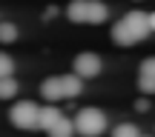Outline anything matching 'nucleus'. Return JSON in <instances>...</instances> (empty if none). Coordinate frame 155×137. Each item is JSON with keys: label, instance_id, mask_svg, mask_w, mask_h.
Masks as SVG:
<instances>
[{"label": "nucleus", "instance_id": "obj_1", "mask_svg": "<svg viewBox=\"0 0 155 137\" xmlns=\"http://www.w3.org/2000/svg\"><path fill=\"white\" fill-rule=\"evenodd\" d=\"M150 32H152L150 29V14L135 9V11H127V14L112 26V40H115L118 46H135Z\"/></svg>", "mask_w": 155, "mask_h": 137}, {"label": "nucleus", "instance_id": "obj_2", "mask_svg": "<svg viewBox=\"0 0 155 137\" xmlns=\"http://www.w3.org/2000/svg\"><path fill=\"white\" fill-rule=\"evenodd\" d=\"M75 132L81 137H98L106 132V114L101 109H92V106H86V109H81L75 114Z\"/></svg>", "mask_w": 155, "mask_h": 137}, {"label": "nucleus", "instance_id": "obj_3", "mask_svg": "<svg viewBox=\"0 0 155 137\" xmlns=\"http://www.w3.org/2000/svg\"><path fill=\"white\" fill-rule=\"evenodd\" d=\"M38 117H40V106L32 103V100H20L9 111L12 126H17V129H38Z\"/></svg>", "mask_w": 155, "mask_h": 137}, {"label": "nucleus", "instance_id": "obj_4", "mask_svg": "<svg viewBox=\"0 0 155 137\" xmlns=\"http://www.w3.org/2000/svg\"><path fill=\"white\" fill-rule=\"evenodd\" d=\"M72 69H75V74L81 77V80H92V77L101 74V57L95 54V51H81V54L75 57Z\"/></svg>", "mask_w": 155, "mask_h": 137}, {"label": "nucleus", "instance_id": "obj_5", "mask_svg": "<svg viewBox=\"0 0 155 137\" xmlns=\"http://www.w3.org/2000/svg\"><path fill=\"white\" fill-rule=\"evenodd\" d=\"M138 89L144 94H155V57H147L138 69Z\"/></svg>", "mask_w": 155, "mask_h": 137}, {"label": "nucleus", "instance_id": "obj_6", "mask_svg": "<svg viewBox=\"0 0 155 137\" xmlns=\"http://www.w3.org/2000/svg\"><path fill=\"white\" fill-rule=\"evenodd\" d=\"M40 94H43V100H49V103L55 106L58 100L66 97V94H63V80L61 77H46V80L40 83Z\"/></svg>", "mask_w": 155, "mask_h": 137}, {"label": "nucleus", "instance_id": "obj_7", "mask_svg": "<svg viewBox=\"0 0 155 137\" xmlns=\"http://www.w3.org/2000/svg\"><path fill=\"white\" fill-rule=\"evenodd\" d=\"M63 120V111L58 109V106H43V109H40V117H38V129H43V132H49L52 126H55V123H61Z\"/></svg>", "mask_w": 155, "mask_h": 137}, {"label": "nucleus", "instance_id": "obj_8", "mask_svg": "<svg viewBox=\"0 0 155 137\" xmlns=\"http://www.w3.org/2000/svg\"><path fill=\"white\" fill-rule=\"evenodd\" d=\"M66 17L72 23H86L89 20V0H72L66 9Z\"/></svg>", "mask_w": 155, "mask_h": 137}, {"label": "nucleus", "instance_id": "obj_9", "mask_svg": "<svg viewBox=\"0 0 155 137\" xmlns=\"http://www.w3.org/2000/svg\"><path fill=\"white\" fill-rule=\"evenodd\" d=\"M106 14H109V9H106L104 0H89V20H86V23L98 26V23H104V20H106Z\"/></svg>", "mask_w": 155, "mask_h": 137}, {"label": "nucleus", "instance_id": "obj_10", "mask_svg": "<svg viewBox=\"0 0 155 137\" xmlns=\"http://www.w3.org/2000/svg\"><path fill=\"white\" fill-rule=\"evenodd\" d=\"M72 134H75V120H69V117H63L61 123L49 129V137H72Z\"/></svg>", "mask_w": 155, "mask_h": 137}, {"label": "nucleus", "instance_id": "obj_11", "mask_svg": "<svg viewBox=\"0 0 155 137\" xmlns=\"http://www.w3.org/2000/svg\"><path fill=\"white\" fill-rule=\"evenodd\" d=\"M61 80H63V94L66 97H78L81 94V77L78 74H63Z\"/></svg>", "mask_w": 155, "mask_h": 137}, {"label": "nucleus", "instance_id": "obj_12", "mask_svg": "<svg viewBox=\"0 0 155 137\" xmlns=\"http://www.w3.org/2000/svg\"><path fill=\"white\" fill-rule=\"evenodd\" d=\"M17 94V80L15 77H3L0 80V100H12Z\"/></svg>", "mask_w": 155, "mask_h": 137}, {"label": "nucleus", "instance_id": "obj_13", "mask_svg": "<svg viewBox=\"0 0 155 137\" xmlns=\"http://www.w3.org/2000/svg\"><path fill=\"white\" fill-rule=\"evenodd\" d=\"M112 137H141V129L135 123H121L112 129Z\"/></svg>", "mask_w": 155, "mask_h": 137}, {"label": "nucleus", "instance_id": "obj_14", "mask_svg": "<svg viewBox=\"0 0 155 137\" xmlns=\"http://www.w3.org/2000/svg\"><path fill=\"white\" fill-rule=\"evenodd\" d=\"M17 40V26L15 23H0V43H15Z\"/></svg>", "mask_w": 155, "mask_h": 137}, {"label": "nucleus", "instance_id": "obj_15", "mask_svg": "<svg viewBox=\"0 0 155 137\" xmlns=\"http://www.w3.org/2000/svg\"><path fill=\"white\" fill-rule=\"evenodd\" d=\"M3 77H15V60L6 51H0V80Z\"/></svg>", "mask_w": 155, "mask_h": 137}, {"label": "nucleus", "instance_id": "obj_16", "mask_svg": "<svg viewBox=\"0 0 155 137\" xmlns=\"http://www.w3.org/2000/svg\"><path fill=\"white\" fill-rule=\"evenodd\" d=\"M150 29H152V32H155V11H152V14H150Z\"/></svg>", "mask_w": 155, "mask_h": 137}, {"label": "nucleus", "instance_id": "obj_17", "mask_svg": "<svg viewBox=\"0 0 155 137\" xmlns=\"http://www.w3.org/2000/svg\"><path fill=\"white\" fill-rule=\"evenodd\" d=\"M141 137H144V134H141Z\"/></svg>", "mask_w": 155, "mask_h": 137}]
</instances>
